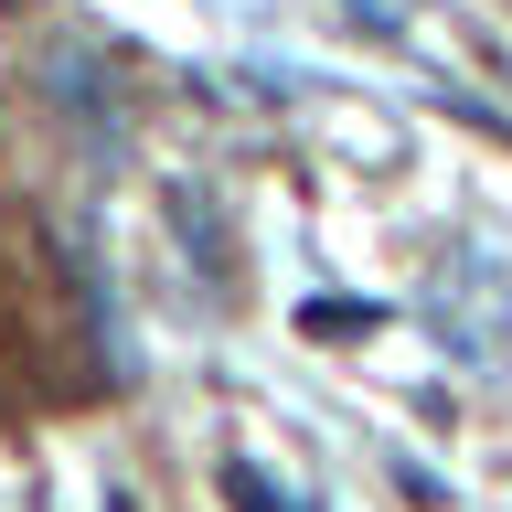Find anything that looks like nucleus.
I'll use <instances>...</instances> for the list:
<instances>
[{"mask_svg":"<svg viewBox=\"0 0 512 512\" xmlns=\"http://www.w3.org/2000/svg\"><path fill=\"white\" fill-rule=\"evenodd\" d=\"M438 331H448L459 363H480V374H502V363H512V267H502V256L459 246L438 267Z\"/></svg>","mask_w":512,"mask_h":512,"instance_id":"f257e3e1","label":"nucleus"},{"mask_svg":"<svg viewBox=\"0 0 512 512\" xmlns=\"http://www.w3.org/2000/svg\"><path fill=\"white\" fill-rule=\"evenodd\" d=\"M224 491H235V502H246V512H310V502H288V491H267V480H256V470H224Z\"/></svg>","mask_w":512,"mask_h":512,"instance_id":"f03ea898","label":"nucleus"}]
</instances>
